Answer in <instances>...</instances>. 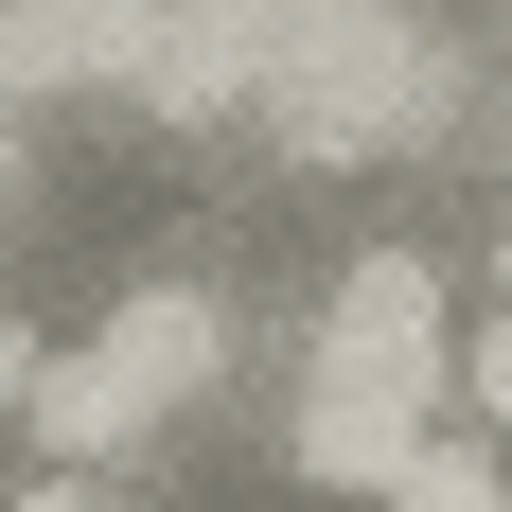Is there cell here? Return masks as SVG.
Listing matches in <instances>:
<instances>
[{
	"label": "cell",
	"instance_id": "6da1fadb",
	"mask_svg": "<svg viewBox=\"0 0 512 512\" xmlns=\"http://www.w3.org/2000/svg\"><path fill=\"white\" fill-rule=\"evenodd\" d=\"M318 389H336V407L442 424V265H424V248H371L354 283H336V318H318Z\"/></svg>",
	"mask_w": 512,
	"mask_h": 512
},
{
	"label": "cell",
	"instance_id": "7a4b0ae2",
	"mask_svg": "<svg viewBox=\"0 0 512 512\" xmlns=\"http://www.w3.org/2000/svg\"><path fill=\"white\" fill-rule=\"evenodd\" d=\"M407 442H424L407 407H336V389H301V477H336V495H389Z\"/></svg>",
	"mask_w": 512,
	"mask_h": 512
},
{
	"label": "cell",
	"instance_id": "3957f363",
	"mask_svg": "<svg viewBox=\"0 0 512 512\" xmlns=\"http://www.w3.org/2000/svg\"><path fill=\"white\" fill-rule=\"evenodd\" d=\"M389 512H512V477H495V442H477V424H424L407 477H389Z\"/></svg>",
	"mask_w": 512,
	"mask_h": 512
},
{
	"label": "cell",
	"instance_id": "8992f818",
	"mask_svg": "<svg viewBox=\"0 0 512 512\" xmlns=\"http://www.w3.org/2000/svg\"><path fill=\"white\" fill-rule=\"evenodd\" d=\"M18 512H89V495H71V477H36V495H18Z\"/></svg>",
	"mask_w": 512,
	"mask_h": 512
},
{
	"label": "cell",
	"instance_id": "5b68a950",
	"mask_svg": "<svg viewBox=\"0 0 512 512\" xmlns=\"http://www.w3.org/2000/svg\"><path fill=\"white\" fill-rule=\"evenodd\" d=\"M36 371H53V354H36V336H0V407H36Z\"/></svg>",
	"mask_w": 512,
	"mask_h": 512
},
{
	"label": "cell",
	"instance_id": "277c9868",
	"mask_svg": "<svg viewBox=\"0 0 512 512\" xmlns=\"http://www.w3.org/2000/svg\"><path fill=\"white\" fill-rule=\"evenodd\" d=\"M460 389H477V442H512V301L477 318V354H460Z\"/></svg>",
	"mask_w": 512,
	"mask_h": 512
}]
</instances>
